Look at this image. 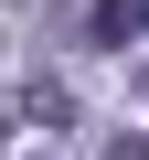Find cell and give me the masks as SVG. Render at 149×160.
Instances as JSON below:
<instances>
[{
	"label": "cell",
	"mask_w": 149,
	"mask_h": 160,
	"mask_svg": "<svg viewBox=\"0 0 149 160\" xmlns=\"http://www.w3.org/2000/svg\"><path fill=\"white\" fill-rule=\"evenodd\" d=\"M107 53H128V43H149V0H96V22H85Z\"/></svg>",
	"instance_id": "obj_1"
}]
</instances>
